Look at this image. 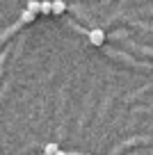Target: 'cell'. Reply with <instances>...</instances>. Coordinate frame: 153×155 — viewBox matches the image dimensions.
I'll return each instance as SVG.
<instances>
[{
  "mask_svg": "<svg viewBox=\"0 0 153 155\" xmlns=\"http://www.w3.org/2000/svg\"><path fill=\"white\" fill-rule=\"evenodd\" d=\"M89 41H91V46H100L105 41V32L103 30H89Z\"/></svg>",
  "mask_w": 153,
  "mask_h": 155,
  "instance_id": "obj_1",
  "label": "cell"
},
{
  "mask_svg": "<svg viewBox=\"0 0 153 155\" xmlns=\"http://www.w3.org/2000/svg\"><path fill=\"white\" fill-rule=\"evenodd\" d=\"M34 18H37V14H32L30 9H23V12H21V23H32Z\"/></svg>",
  "mask_w": 153,
  "mask_h": 155,
  "instance_id": "obj_2",
  "label": "cell"
},
{
  "mask_svg": "<svg viewBox=\"0 0 153 155\" xmlns=\"http://www.w3.org/2000/svg\"><path fill=\"white\" fill-rule=\"evenodd\" d=\"M64 9H66L64 0H53V14H62Z\"/></svg>",
  "mask_w": 153,
  "mask_h": 155,
  "instance_id": "obj_3",
  "label": "cell"
},
{
  "mask_svg": "<svg viewBox=\"0 0 153 155\" xmlns=\"http://www.w3.org/2000/svg\"><path fill=\"white\" fill-rule=\"evenodd\" d=\"M59 150V146L55 144V141H50V144H46V148H43V155H55Z\"/></svg>",
  "mask_w": 153,
  "mask_h": 155,
  "instance_id": "obj_4",
  "label": "cell"
},
{
  "mask_svg": "<svg viewBox=\"0 0 153 155\" xmlns=\"http://www.w3.org/2000/svg\"><path fill=\"white\" fill-rule=\"evenodd\" d=\"M41 14H53V2H41Z\"/></svg>",
  "mask_w": 153,
  "mask_h": 155,
  "instance_id": "obj_5",
  "label": "cell"
},
{
  "mask_svg": "<svg viewBox=\"0 0 153 155\" xmlns=\"http://www.w3.org/2000/svg\"><path fill=\"white\" fill-rule=\"evenodd\" d=\"M55 155H66V153H64V150H57V153H55Z\"/></svg>",
  "mask_w": 153,
  "mask_h": 155,
  "instance_id": "obj_6",
  "label": "cell"
}]
</instances>
